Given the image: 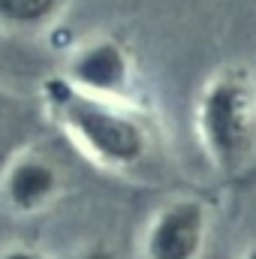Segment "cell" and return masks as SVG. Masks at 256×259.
Wrapping results in <instances>:
<instances>
[{"mask_svg": "<svg viewBox=\"0 0 256 259\" xmlns=\"http://www.w3.org/2000/svg\"><path fill=\"white\" fill-rule=\"evenodd\" d=\"M42 106L55 127L100 169L130 172L151 151V133L127 106L81 94L64 75L42 81Z\"/></svg>", "mask_w": 256, "mask_h": 259, "instance_id": "1", "label": "cell"}, {"mask_svg": "<svg viewBox=\"0 0 256 259\" xmlns=\"http://www.w3.org/2000/svg\"><path fill=\"white\" fill-rule=\"evenodd\" d=\"M199 148L217 175H238L256 157V84L247 69L223 66L202 84L193 109Z\"/></svg>", "mask_w": 256, "mask_h": 259, "instance_id": "2", "label": "cell"}, {"mask_svg": "<svg viewBox=\"0 0 256 259\" xmlns=\"http://www.w3.org/2000/svg\"><path fill=\"white\" fill-rule=\"evenodd\" d=\"M64 78L81 94L127 106L136 88V66L121 39L94 36L66 58Z\"/></svg>", "mask_w": 256, "mask_h": 259, "instance_id": "3", "label": "cell"}, {"mask_svg": "<svg viewBox=\"0 0 256 259\" xmlns=\"http://www.w3.org/2000/svg\"><path fill=\"white\" fill-rule=\"evenodd\" d=\"M211 214L202 199L178 196L160 205L142 232V259H202Z\"/></svg>", "mask_w": 256, "mask_h": 259, "instance_id": "4", "label": "cell"}, {"mask_svg": "<svg viewBox=\"0 0 256 259\" xmlns=\"http://www.w3.org/2000/svg\"><path fill=\"white\" fill-rule=\"evenodd\" d=\"M61 190H64L61 169L36 151H21L15 157H6L0 166V196L15 214L33 217L52 208Z\"/></svg>", "mask_w": 256, "mask_h": 259, "instance_id": "5", "label": "cell"}, {"mask_svg": "<svg viewBox=\"0 0 256 259\" xmlns=\"http://www.w3.org/2000/svg\"><path fill=\"white\" fill-rule=\"evenodd\" d=\"M69 0H0V30L33 36L52 27L66 12Z\"/></svg>", "mask_w": 256, "mask_h": 259, "instance_id": "6", "label": "cell"}, {"mask_svg": "<svg viewBox=\"0 0 256 259\" xmlns=\"http://www.w3.org/2000/svg\"><path fill=\"white\" fill-rule=\"evenodd\" d=\"M66 259H121V253L115 247H109V244H91V247L75 250L72 256H66Z\"/></svg>", "mask_w": 256, "mask_h": 259, "instance_id": "7", "label": "cell"}, {"mask_svg": "<svg viewBox=\"0 0 256 259\" xmlns=\"http://www.w3.org/2000/svg\"><path fill=\"white\" fill-rule=\"evenodd\" d=\"M0 259H52L39 247H27V244H12L6 250H0Z\"/></svg>", "mask_w": 256, "mask_h": 259, "instance_id": "8", "label": "cell"}, {"mask_svg": "<svg viewBox=\"0 0 256 259\" xmlns=\"http://www.w3.org/2000/svg\"><path fill=\"white\" fill-rule=\"evenodd\" d=\"M241 259H256V241L247 247V250H244V253H241Z\"/></svg>", "mask_w": 256, "mask_h": 259, "instance_id": "9", "label": "cell"}, {"mask_svg": "<svg viewBox=\"0 0 256 259\" xmlns=\"http://www.w3.org/2000/svg\"><path fill=\"white\" fill-rule=\"evenodd\" d=\"M3 160H6V157H0V166H3Z\"/></svg>", "mask_w": 256, "mask_h": 259, "instance_id": "10", "label": "cell"}]
</instances>
